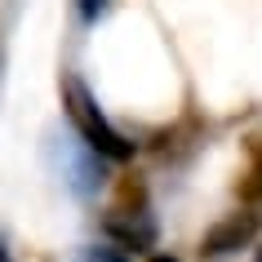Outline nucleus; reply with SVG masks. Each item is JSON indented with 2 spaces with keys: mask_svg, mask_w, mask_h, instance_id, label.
<instances>
[{
  "mask_svg": "<svg viewBox=\"0 0 262 262\" xmlns=\"http://www.w3.org/2000/svg\"><path fill=\"white\" fill-rule=\"evenodd\" d=\"M62 107H67L76 134L84 138V147H89L94 156H102V160H129V156H134V142H129L120 129L98 111V102L89 98V89H84L80 80L62 84Z\"/></svg>",
  "mask_w": 262,
  "mask_h": 262,
  "instance_id": "obj_1",
  "label": "nucleus"
},
{
  "mask_svg": "<svg viewBox=\"0 0 262 262\" xmlns=\"http://www.w3.org/2000/svg\"><path fill=\"white\" fill-rule=\"evenodd\" d=\"M253 231H258V213H231V218H222L213 231H205V253H231V249L249 245L253 240Z\"/></svg>",
  "mask_w": 262,
  "mask_h": 262,
  "instance_id": "obj_2",
  "label": "nucleus"
},
{
  "mask_svg": "<svg viewBox=\"0 0 262 262\" xmlns=\"http://www.w3.org/2000/svg\"><path fill=\"white\" fill-rule=\"evenodd\" d=\"M240 200L245 205H258L262 200V138L249 142V151H245V173H240Z\"/></svg>",
  "mask_w": 262,
  "mask_h": 262,
  "instance_id": "obj_3",
  "label": "nucleus"
},
{
  "mask_svg": "<svg viewBox=\"0 0 262 262\" xmlns=\"http://www.w3.org/2000/svg\"><path fill=\"white\" fill-rule=\"evenodd\" d=\"M76 5H80V14L89 18V23H94V18L102 14V9H107V0H76Z\"/></svg>",
  "mask_w": 262,
  "mask_h": 262,
  "instance_id": "obj_4",
  "label": "nucleus"
},
{
  "mask_svg": "<svg viewBox=\"0 0 262 262\" xmlns=\"http://www.w3.org/2000/svg\"><path fill=\"white\" fill-rule=\"evenodd\" d=\"M151 262H178V258H169V253H156V258Z\"/></svg>",
  "mask_w": 262,
  "mask_h": 262,
  "instance_id": "obj_5",
  "label": "nucleus"
},
{
  "mask_svg": "<svg viewBox=\"0 0 262 262\" xmlns=\"http://www.w3.org/2000/svg\"><path fill=\"white\" fill-rule=\"evenodd\" d=\"M253 262H262V245H258V253H253Z\"/></svg>",
  "mask_w": 262,
  "mask_h": 262,
  "instance_id": "obj_6",
  "label": "nucleus"
}]
</instances>
